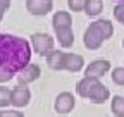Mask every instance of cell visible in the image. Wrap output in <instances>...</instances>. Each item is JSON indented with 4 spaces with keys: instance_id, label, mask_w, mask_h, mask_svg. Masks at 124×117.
Masks as SVG:
<instances>
[{
    "instance_id": "cell-1",
    "label": "cell",
    "mask_w": 124,
    "mask_h": 117,
    "mask_svg": "<svg viewBox=\"0 0 124 117\" xmlns=\"http://www.w3.org/2000/svg\"><path fill=\"white\" fill-rule=\"evenodd\" d=\"M31 47L28 40L0 33V83H7L29 64Z\"/></svg>"
},
{
    "instance_id": "cell-2",
    "label": "cell",
    "mask_w": 124,
    "mask_h": 117,
    "mask_svg": "<svg viewBox=\"0 0 124 117\" xmlns=\"http://www.w3.org/2000/svg\"><path fill=\"white\" fill-rule=\"evenodd\" d=\"M114 33V26L108 19H100V21H93L85 31L83 43L88 50H97L102 47V43L108 40Z\"/></svg>"
},
{
    "instance_id": "cell-3",
    "label": "cell",
    "mask_w": 124,
    "mask_h": 117,
    "mask_svg": "<svg viewBox=\"0 0 124 117\" xmlns=\"http://www.w3.org/2000/svg\"><path fill=\"white\" fill-rule=\"evenodd\" d=\"M46 64L54 71L78 72L83 67L85 60H83V57L78 55V53H66V52H60V50H52L46 55Z\"/></svg>"
},
{
    "instance_id": "cell-4",
    "label": "cell",
    "mask_w": 124,
    "mask_h": 117,
    "mask_svg": "<svg viewBox=\"0 0 124 117\" xmlns=\"http://www.w3.org/2000/svg\"><path fill=\"white\" fill-rule=\"evenodd\" d=\"M76 91L81 98H88L93 103H103L110 96L108 90L100 83V79H91V78H83L76 84Z\"/></svg>"
},
{
    "instance_id": "cell-5",
    "label": "cell",
    "mask_w": 124,
    "mask_h": 117,
    "mask_svg": "<svg viewBox=\"0 0 124 117\" xmlns=\"http://www.w3.org/2000/svg\"><path fill=\"white\" fill-rule=\"evenodd\" d=\"M31 47L40 55H48L54 50V38L46 33H35L31 35Z\"/></svg>"
},
{
    "instance_id": "cell-6",
    "label": "cell",
    "mask_w": 124,
    "mask_h": 117,
    "mask_svg": "<svg viewBox=\"0 0 124 117\" xmlns=\"http://www.w3.org/2000/svg\"><path fill=\"white\" fill-rule=\"evenodd\" d=\"M31 100V91L28 90V86L19 84L14 90H10V105L14 107H24L29 103Z\"/></svg>"
},
{
    "instance_id": "cell-7",
    "label": "cell",
    "mask_w": 124,
    "mask_h": 117,
    "mask_svg": "<svg viewBox=\"0 0 124 117\" xmlns=\"http://www.w3.org/2000/svg\"><path fill=\"white\" fill-rule=\"evenodd\" d=\"M108 69H110V62L105 60V58H100V60H93V62L86 67V71H85V78L100 79Z\"/></svg>"
},
{
    "instance_id": "cell-8",
    "label": "cell",
    "mask_w": 124,
    "mask_h": 117,
    "mask_svg": "<svg viewBox=\"0 0 124 117\" xmlns=\"http://www.w3.org/2000/svg\"><path fill=\"white\" fill-rule=\"evenodd\" d=\"M52 0H26V9L33 16H45L52 10Z\"/></svg>"
},
{
    "instance_id": "cell-9",
    "label": "cell",
    "mask_w": 124,
    "mask_h": 117,
    "mask_svg": "<svg viewBox=\"0 0 124 117\" xmlns=\"http://www.w3.org/2000/svg\"><path fill=\"white\" fill-rule=\"evenodd\" d=\"M16 78H17V83L19 84L28 86L29 83H33V81H36L40 78V67L36 64H28Z\"/></svg>"
},
{
    "instance_id": "cell-10",
    "label": "cell",
    "mask_w": 124,
    "mask_h": 117,
    "mask_svg": "<svg viewBox=\"0 0 124 117\" xmlns=\"http://www.w3.org/2000/svg\"><path fill=\"white\" fill-rule=\"evenodd\" d=\"M54 109L55 112L59 114H69L72 109H74V96L67 91L60 93L57 98H55V103H54Z\"/></svg>"
},
{
    "instance_id": "cell-11",
    "label": "cell",
    "mask_w": 124,
    "mask_h": 117,
    "mask_svg": "<svg viewBox=\"0 0 124 117\" xmlns=\"http://www.w3.org/2000/svg\"><path fill=\"white\" fill-rule=\"evenodd\" d=\"M52 26L54 29H64V28H72V17L66 10H57L52 17Z\"/></svg>"
},
{
    "instance_id": "cell-12",
    "label": "cell",
    "mask_w": 124,
    "mask_h": 117,
    "mask_svg": "<svg viewBox=\"0 0 124 117\" xmlns=\"http://www.w3.org/2000/svg\"><path fill=\"white\" fill-rule=\"evenodd\" d=\"M55 35H57V41L60 43V47H62V48H69V47H72V43H74V33H72V28L57 29Z\"/></svg>"
},
{
    "instance_id": "cell-13",
    "label": "cell",
    "mask_w": 124,
    "mask_h": 117,
    "mask_svg": "<svg viewBox=\"0 0 124 117\" xmlns=\"http://www.w3.org/2000/svg\"><path fill=\"white\" fill-rule=\"evenodd\" d=\"M103 10V2L102 0H86V5H85V12L88 16L95 17L98 14H102Z\"/></svg>"
},
{
    "instance_id": "cell-14",
    "label": "cell",
    "mask_w": 124,
    "mask_h": 117,
    "mask_svg": "<svg viewBox=\"0 0 124 117\" xmlns=\"http://www.w3.org/2000/svg\"><path fill=\"white\" fill-rule=\"evenodd\" d=\"M112 114L116 117H124V98L119 95L112 98Z\"/></svg>"
},
{
    "instance_id": "cell-15",
    "label": "cell",
    "mask_w": 124,
    "mask_h": 117,
    "mask_svg": "<svg viewBox=\"0 0 124 117\" xmlns=\"http://www.w3.org/2000/svg\"><path fill=\"white\" fill-rule=\"evenodd\" d=\"M10 105V88L0 86V107Z\"/></svg>"
},
{
    "instance_id": "cell-16",
    "label": "cell",
    "mask_w": 124,
    "mask_h": 117,
    "mask_svg": "<svg viewBox=\"0 0 124 117\" xmlns=\"http://www.w3.org/2000/svg\"><path fill=\"white\" fill-rule=\"evenodd\" d=\"M67 5L72 12H81V10H85L86 0H67Z\"/></svg>"
},
{
    "instance_id": "cell-17",
    "label": "cell",
    "mask_w": 124,
    "mask_h": 117,
    "mask_svg": "<svg viewBox=\"0 0 124 117\" xmlns=\"http://www.w3.org/2000/svg\"><path fill=\"white\" fill-rule=\"evenodd\" d=\"M112 81L116 84H124V67H116L112 71Z\"/></svg>"
},
{
    "instance_id": "cell-18",
    "label": "cell",
    "mask_w": 124,
    "mask_h": 117,
    "mask_svg": "<svg viewBox=\"0 0 124 117\" xmlns=\"http://www.w3.org/2000/svg\"><path fill=\"white\" fill-rule=\"evenodd\" d=\"M114 16H116V19L124 26V2H119V4L114 7Z\"/></svg>"
},
{
    "instance_id": "cell-19",
    "label": "cell",
    "mask_w": 124,
    "mask_h": 117,
    "mask_svg": "<svg viewBox=\"0 0 124 117\" xmlns=\"http://www.w3.org/2000/svg\"><path fill=\"white\" fill-rule=\"evenodd\" d=\"M0 117H24V114L17 110H0Z\"/></svg>"
},
{
    "instance_id": "cell-20",
    "label": "cell",
    "mask_w": 124,
    "mask_h": 117,
    "mask_svg": "<svg viewBox=\"0 0 124 117\" xmlns=\"http://www.w3.org/2000/svg\"><path fill=\"white\" fill-rule=\"evenodd\" d=\"M9 5H10V0H0V21H2V17H4L5 10L9 9Z\"/></svg>"
},
{
    "instance_id": "cell-21",
    "label": "cell",
    "mask_w": 124,
    "mask_h": 117,
    "mask_svg": "<svg viewBox=\"0 0 124 117\" xmlns=\"http://www.w3.org/2000/svg\"><path fill=\"white\" fill-rule=\"evenodd\" d=\"M117 2H124V0H117Z\"/></svg>"
},
{
    "instance_id": "cell-22",
    "label": "cell",
    "mask_w": 124,
    "mask_h": 117,
    "mask_svg": "<svg viewBox=\"0 0 124 117\" xmlns=\"http://www.w3.org/2000/svg\"><path fill=\"white\" fill-rule=\"evenodd\" d=\"M122 47H124V40H122Z\"/></svg>"
}]
</instances>
